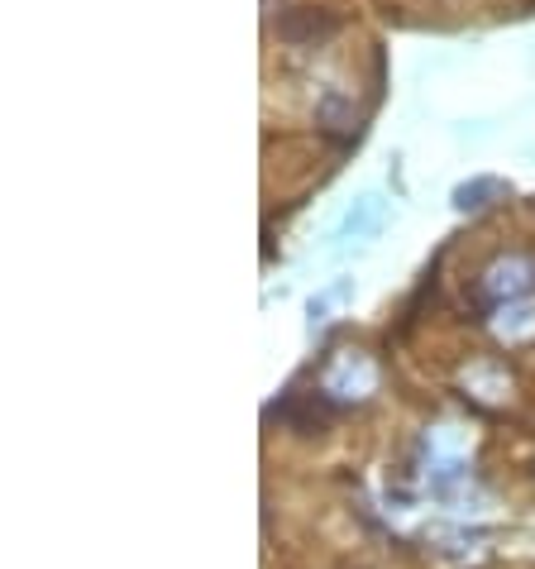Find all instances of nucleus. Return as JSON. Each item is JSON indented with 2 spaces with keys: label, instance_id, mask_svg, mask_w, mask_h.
I'll return each mask as SVG.
<instances>
[{
  "label": "nucleus",
  "instance_id": "f257e3e1",
  "mask_svg": "<svg viewBox=\"0 0 535 569\" xmlns=\"http://www.w3.org/2000/svg\"><path fill=\"white\" fill-rule=\"evenodd\" d=\"M321 392L330 402H364L377 392V363L359 350H340L335 359L325 363L321 373Z\"/></svg>",
  "mask_w": 535,
  "mask_h": 569
},
{
  "label": "nucleus",
  "instance_id": "f03ea898",
  "mask_svg": "<svg viewBox=\"0 0 535 569\" xmlns=\"http://www.w3.org/2000/svg\"><path fill=\"white\" fill-rule=\"evenodd\" d=\"M531 282H535V268L526 254H497L478 273V292H483L487 307H507V302L531 297Z\"/></svg>",
  "mask_w": 535,
  "mask_h": 569
},
{
  "label": "nucleus",
  "instance_id": "7ed1b4c3",
  "mask_svg": "<svg viewBox=\"0 0 535 569\" xmlns=\"http://www.w3.org/2000/svg\"><path fill=\"white\" fill-rule=\"evenodd\" d=\"M316 124H321V134L335 139V144H350L359 134V110L340 87H325L316 97Z\"/></svg>",
  "mask_w": 535,
  "mask_h": 569
},
{
  "label": "nucleus",
  "instance_id": "20e7f679",
  "mask_svg": "<svg viewBox=\"0 0 535 569\" xmlns=\"http://www.w3.org/2000/svg\"><path fill=\"white\" fill-rule=\"evenodd\" d=\"M487 326H493V336L507 345V350H522V345L535 340V297H522V302H507V307H493Z\"/></svg>",
  "mask_w": 535,
  "mask_h": 569
},
{
  "label": "nucleus",
  "instance_id": "39448f33",
  "mask_svg": "<svg viewBox=\"0 0 535 569\" xmlns=\"http://www.w3.org/2000/svg\"><path fill=\"white\" fill-rule=\"evenodd\" d=\"M330 29H335V20H330V14H316V10H296V14H287V20L277 24V34L287 39V43H311V39H325Z\"/></svg>",
  "mask_w": 535,
  "mask_h": 569
},
{
  "label": "nucleus",
  "instance_id": "423d86ee",
  "mask_svg": "<svg viewBox=\"0 0 535 569\" xmlns=\"http://www.w3.org/2000/svg\"><path fill=\"white\" fill-rule=\"evenodd\" d=\"M377 226H383V201H377V197H359L350 207V216H344L340 234H344V240H369Z\"/></svg>",
  "mask_w": 535,
  "mask_h": 569
},
{
  "label": "nucleus",
  "instance_id": "0eeeda50",
  "mask_svg": "<svg viewBox=\"0 0 535 569\" xmlns=\"http://www.w3.org/2000/svg\"><path fill=\"white\" fill-rule=\"evenodd\" d=\"M512 187L507 182H497V178H474V182H464L460 192H454V207L460 211H483V207H493V201H502Z\"/></svg>",
  "mask_w": 535,
  "mask_h": 569
},
{
  "label": "nucleus",
  "instance_id": "6e6552de",
  "mask_svg": "<svg viewBox=\"0 0 535 569\" xmlns=\"http://www.w3.org/2000/svg\"><path fill=\"white\" fill-rule=\"evenodd\" d=\"M340 297H344V288H330L325 297H316V302H311V321H325V311H330V307H335V302H340Z\"/></svg>",
  "mask_w": 535,
  "mask_h": 569
}]
</instances>
